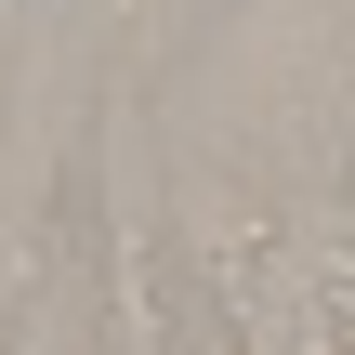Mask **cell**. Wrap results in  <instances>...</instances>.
I'll return each mask as SVG.
<instances>
[{
	"label": "cell",
	"instance_id": "obj_1",
	"mask_svg": "<svg viewBox=\"0 0 355 355\" xmlns=\"http://www.w3.org/2000/svg\"><path fill=\"white\" fill-rule=\"evenodd\" d=\"M13 355H105V303H92V277H79V263H40Z\"/></svg>",
	"mask_w": 355,
	"mask_h": 355
},
{
	"label": "cell",
	"instance_id": "obj_2",
	"mask_svg": "<svg viewBox=\"0 0 355 355\" xmlns=\"http://www.w3.org/2000/svg\"><path fill=\"white\" fill-rule=\"evenodd\" d=\"M198 13H211V0H119V26H132V53H145V66H171V53L198 40Z\"/></svg>",
	"mask_w": 355,
	"mask_h": 355
},
{
	"label": "cell",
	"instance_id": "obj_3",
	"mask_svg": "<svg viewBox=\"0 0 355 355\" xmlns=\"http://www.w3.org/2000/svg\"><path fill=\"white\" fill-rule=\"evenodd\" d=\"M224 355H263V343H224Z\"/></svg>",
	"mask_w": 355,
	"mask_h": 355
},
{
	"label": "cell",
	"instance_id": "obj_4",
	"mask_svg": "<svg viewBox=\"0 0 355 355\" xmlns=\"http://www.w3.org/2000/svg\"><path fill=\"white\" fill-rule=\"evenodd\" d=\"M343 355H355V343H343Z\"/></svg>",
	"mask_w": 355,
	"mask_h": 355
}]
</instances>
